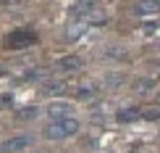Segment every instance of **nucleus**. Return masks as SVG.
Instances as JSON below:
<instances>
[{
  "label": "nucleus",
  "mask_w": 160,
  "mask_h": 153,
  "mask_svg": "<svg viewBox=\"0 0 160 153\" xmlns=\"http://www.w3.org/2000/svg\"><path fill=\"white\" fill-rule=\"evenodd\" d=\"M76 132H79V119L66 116V119H50L45 124L42 135H45V140H68Z\"/></svg>",
  "instance_id": "nucleus-1"
},
{
  "label": "nucleus",
  "mask_w": 160,
  "mask_h": 153,
  "mask_svg": "<svg viewBox=\"0 0 160 153\" xmlns=\"http://www.w3.org/2000/svg\"><path fill=\"white\" fill-rule=\"evenodd\" d=\"M37 42V32L34 29H13L8 37H5V48L8 50H24L29 45Z\"/></svg>",
  "instance_id": "nucleus-2"
},
{
  "label": "nucleus",
  "mask_w": 160,
  "mask_h": 153,
  "mask_svg": "<svg viewBox=\"0 0 160 153\" xmlns=\"http://www.w3.org/2000/svg\"><path fill=\"white\" fill-rule=\"evenodd\" d=\"M32 143H34L32 135H16V137H8L5 143H0V150L3 153H21L26 148H32Z\"/></svg>",
  "instance_id": "nucleus-3"
},
{
  "label": "nucleus",
  "mask_w": 160,
  "mask_h": 153,
  "mask_svg": "<svg viewBox=\"0 0 160 153\" xmlns=\"http://www.w3.org/2000/svg\"><path fill=\"white\" fill-rule=\"evenodd\" d=\"M82 66H84V61H82L79 56H66V58H58L52 69H55V71H61V74H76V71L82 69Z\"/></svg>",
  "instance_id": "nucleus-4"
},
{
  "label": "nucleus",
  "mask_w": 160,
  "mask_h": 153,
  "mask_svg": "<svg viewBox=\"0 0 160 153\" xmlns=\"http://www.w3.org/2000/svg\"><path fill=\"white\" fill-rule=\"evenodd\" d=\"M137 16H150V13H160V0H137L134 3Z\"/></svg>",
  "instance_id": "nucleus-5"
},
{
  "label": "nucleus",
  "mask_w": 160,
  "mask_h": 153,
  "mask_svg": "<svg viewBox=\"0 0 160 153\" xmlns=\"http://www.w3.org/2000/svg\"><path fill=\"white\" fill-rule=\"evenodd\" d=\"M42 92L45 95H61V92H66V82L63 79H48L42 85Z\"/></svg>",
  "instance_id": "nucleus-6"
},
{
  "label": "nucleus",
  "mask_w": 160,
  "mask_h": 153,
  "mask_svg": "<svg viewBox=\"0 0 160 153\" xmlns=\"http://www.w3.org/2000/svg\"><path fill=\"white\" fill-rule=\"evenodd\" d=\"M48 114H50V119H66L71 114V106L68 103H50L48 106Z\"/></svg>",
  "instance_id": "nucleus-7"
},
{
  "label": "nucleus",
  "mask_w": 160,
  "mask_h": 153,
  "mask_svg": "<svg viewBox=\"0 0 160 153\" xmlns=\"http://www.w3.org/2000/svg\"><path fill=\"white\" fill-rule=\"evenodd\" d=\"M82 21H84L87 26H89V24H105V21H108V16H105V13L100 11V8H92L89 13H84Z\"/></svg>",
  "instance_id": "nucleus-8"
},
{
  "label": "nucleus",
  "mask_w": 160,
  "mask_h": 153,
  "mask_svg": "<svg viewBox=\"0 0 160 153\" xmlns=\"http://www.w3.org/2000/svg\"><path fill=\"white\" fill-rule=\"evenodd\" d=\"M95 95H97L95 85H79V87H76V98H79V101H92Z\"/></svg>",
  "instance_id": "nucleus-9"
},
{
  "label": "nucleus",
  "mask_w": 160,
  "mask_h": 153,
  "mask_svg": "<svg viewBox=\"0 0 160 153\" xmlns=\"http://www.w3.org/2000/svg\"><path fill=\"white\" fill-rule=\"evenodd\" d=\"M87 32V24L84 21H76V24H71L68 26V32H66V40H71V42H74V40H79Z\"/></svg>",
  "instance_id": "nucleus-10"
},
{
  "label": "nucleus",
  "mask_w": 160,
  "mask_h": 153,
  "mask_svg": "<svg viewBox=\"0 0 160 153\" xmlns=\"http://www.w3.org/2000/svg\"><path fill=\"white\" fill-rule=\"evenodd\" d=\"M137 119H142V111H139V108H123V111H118V122H137Z\"/></svg>",
  "instance_id": "nucleus-11"
},
{
  "label": "nucleus",
  "mask_w": 160,
  "mask_h": 153,
  "mask_svg": "<svg viewBox=\"0 0 160 153\" xmlns=\"http://www.w3.org/2000/svg\"><path fill=\"white\" fill-rule=\"evenodd\" d=\"M92 8H97L95 0H76V3H74V13H82V16H84V13H89Z\"/></svg>",
  "instance_id": "nucleus-12"
},
{
  "label": "nucleus",
  "mask_w": 160,
  "mask_h": 153,
  "mask_svg": "<svg viewBox=\"0 0 160 153\" xmlns=\"http://www.w3.org/2000/svg\"><path fill=\"white\" fill-rule=\"evenodd\" d=\"M142 119L158 122V119H160V106H147V108H142Z\"/></svg>",
  "instance_id": "nucleus-13"
},
{
  "label": "nucleus",
  "mask_w": 160,
  "mask_h": 153,
  "mask_svg": "<svg viewBox=\"0 0 160 153\" xmlns=\"http://www.w3.org/2000/svg\"><path fill=\"white\" fill-rule=\"evenodd\" d=\"M152 87V82H150V79H137V82H134V90L139 92V90H150Z\"/></svg>",
  "instance_id": "nucleus-14"
},
{
  "label": "nucleus",
  "mask_w": 160,
  "mask_h": 153,
  "mask_svg": "<svg viewBox=\"0 0 160 153\" xmlns=\"http://www.w3.org/2000/svg\"><path fill=\"white\" fill-rule=\"evenodd\" d=\"M32 116H37V108H24L18 114V119H32Z\"/></svg>",
  "instance_id": "nucleus-15"
},
{
  "label": "nucleus",
  "mask_w": 160,
  "mask_h": 153,
  "mask_svg": "<svg viewBox=\"0 0 160 153\" xmlns=\"http://www.w3.org/2000/svg\"><path fill=\"white\" fill-rule=\"evenodd\" d=\"M155 29H158V24H155V21H147V24L142 26V32H144V35H152Z\"/></svg>",
  "instance_id": "nucleus-16"
},
{
  "label": "nucleus",
  "mask_w": 160,
  "mask_h": 153,
  "mask_svg": "<svg viewBox=\"0 0 160 153\" xmlns=\"http://www.w3.org/2000/svg\"><path fill=\"white\" fill-rule=\"evenodd\" d=\"M158 106H160V92H158Z\"/></svg>",
  "instance_id": "nucleus-17"
}]
</instances>
